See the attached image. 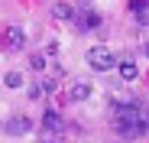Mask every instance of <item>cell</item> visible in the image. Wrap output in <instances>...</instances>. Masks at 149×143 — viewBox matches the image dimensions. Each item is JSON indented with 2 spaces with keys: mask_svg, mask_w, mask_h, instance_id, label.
Here are the masks:
<instances>
[{
  "mask_svg": "<svg viewBox=\"0 0 149 143\" xmlns=\"http://www.w3.org/2000/svg\"><path fill=\"white\" fill-rule=\"evenodd\" d=\"M29 130H33V121H29V117H23V114H16V117L7 121V133H10V137H26Z\"/></svg>",
  "mask_w": 149,
  "mask_h": 143,
  "instance_id": "277c9868",
  "label": "cell"
},
{
  "mask_svg": "<svg viewBox=\"0 0 149 143\" xmlns=\"http://www.w3.org/2000/svg\"><path fill=\"white\" fill-rule=\"evenodd\" d=\"M78 26L81 29H97V26H101V16H97V13H81L78 16Z\"/></svg>",
  "mask_w": 149,
  "mask_h": 143,
  "instance_id": "ba28073f",
  "label": "cell"
},
{
  "mask_svg": "<svg viewBox=\"0 0 149 143\" xmlns=\"http://www.w3.org/2000/svg\"><path fill=\"white\" fill-rule=\"evenodd\" d=\"M29 65H33L36 72H42V68H45V55H29Z\"/></svg>",
  "mask_w": 149,
  "mask_h": 143,
  "instance_id": "8fae6325",
  "label": "cell"
},
{
  "mask_svg": "<svg viewBox=\"0 0 149 143\" xmlns=\"http://www.w3.org/2000/svg\"><path fill=\"white\" fill-rule=\"evenodd\" d=\"M3 85H7V88H19V85H23V75H19V72H7V75H3Z\"/></svg>",
  "mask_w": 149,
  "mask_h": 143,
  "instance_id": "30bf717a",
  "label": "cell"
},
{
  "mask_svg": "<svg viewBox=\"0 0 149 143\" xmlns=\"http://www.w3.org/2000/svg\"><path fill=\"white\" fill-rule=\"evenodd\" d=\"M88 98H91V85H88V81L71 85V91H68V101H88Z\"/></svg>",
  "mask_w": 149,
  "mask_h": 143,
  "instance_id": "8992f818",
  "label": "cell"
},
{
  "mask_svg": "<svg viewBox=\"0 0 149 143\" xmlns=\"http://www.w3.org/2000/svg\"><path fill=\"white\" fill-rule=\"evenodd\" d=\"M117 72H120V78H123V81H133V78L139 75L136 62H130V59H127V62H120V68H117Z\"/></svg>",
  "mask_w": 149,
  "mask_h": 143,
  "instance_id": "52a82bcc",
  "label": "cell"
},
{
  "mask_svg": "<svg viewBox=\"0 0 149 143\" xmlns=\"http://www.w3.org/2000/svg\"><path fill=\"white\" fill-rule=\"evenodd\" d=\"M29 98H33V101L42 98V85H33V88H29Z\"/></svg>",
  "mask_w": 149,
  "mask_h": 143,
  "instance_id": "4fadbf2b",
  "label": "cell"
},
{
  "mask_svg": "<svg viewBox=\"0 0 149 143\" xmlns=\"http://www.w3.org/2000/svg\"><path fill=\"white\" fill-rule=\"evenodd\" d=\"M23 46H26L23 29H19V26H7V29H3V49H7V52H19Z\"/></svg>",
  "mask_w": 149,
  "mask_h": 143,
  "instance_id": "3957f363",
  "label": "cell"
},
{
  "mask_svg": "<svg viewBox=\"0 0 149 143\" xmlns=\"http://www.w3.org/2000/svg\"><path fill=\"white\" fill-rule=\"evenodd\" d=\"M146 55H149V42H146Z\"/></svg>",
  "mask_w": 149,
  "mask_h": 143,
  "instance_id": "5bb4252c",
  "label": "cell"
},
{
  "mask_svg": "<svg viewBox=\"0 0 149 143\" xmlns=\"http://www.w3.org/2000/svg\"><path fill=\"white\" fill-rule=\"evenodd\" d=\"M52 16H55V20H71L74 10H71L68 4H52Z\"/></svg>",
  "mask_w": 149,
  "mask_h": 143,
  "instance_id": "9c48e42d",
  "label": "cell"
},
{
  "mask_svg": "<svg viewBox=\"0 0 149 143\" xmlns=\"http://www.w3.org/2000/svg\"><path fill=\"white\" fill-rule=\"evenodd\" d=\"M88 65L94 72L113 68V49H107V46H91V49H88Z\"/></svg>",
  "mask_w": 149,
  "mask_h": 143,
  "instance_id": "7a4b0ae2",
  "label": "cell"
},
{
  "mask_svg": "<svg viewBox=\"0 0 149 143\" xmlns=\"http://www.w3.org/2000/svg\"><path fill=\"white\" fill-rule=\"evenodd\" d=\"M117 130L123 137H136V133H146L149 124L143 121L136 104H117Z\"/></svg>",
  "mask_w": 149,
  "mask_h": 143,
  "instance_id": "6da1fadb",
  "label": "cell"
},
{
  "mask_svg": "<svg viewBox=\"0 0 149 143\" xmlns=\"http://www.w3.org/2000/svg\"><path fill=\"white\" fill-rule=\"evenodd\" d=\"M130 7L139 13V10H146V7H149V0H130Z\"/></svg>",
  "mask_w": 149,
  "mask_h": 143,
  "instance_id": "7c38bea8",
  "label": "cell"
},
{
  "mask_svg": "<svg viewBox=\"0 0 149 143\" xmlns=\"http://www.w3.org/2000/svg\"><path fill=\"white\" fill-rule=\"evenodd\" d=\"M42 130L62 133V117H58V111H45V114H42Z\"/></svg>",
  "mask_w": 149,
  "mask_h": 143,
  "instance_id": "5b68a950",
  "label": "cell"
}]
</instances>
